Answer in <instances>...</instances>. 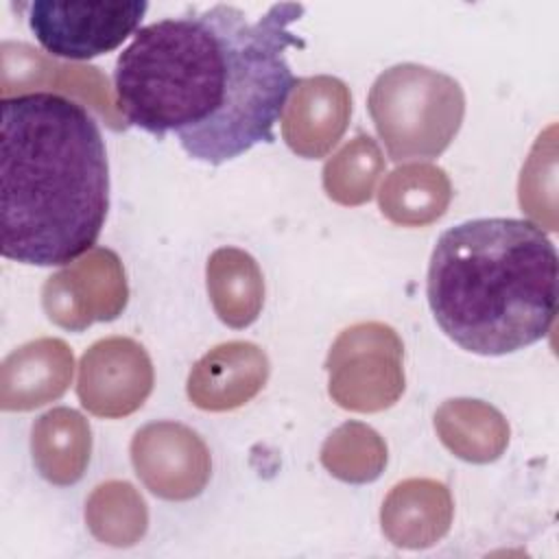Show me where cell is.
Listing matches in <instances>:
<instances>
[{
    "mask_svg": "<svg viewBox=\"0 0 559 559\" xmlns=\"http://www.w3.org/2000/svg\"><path fill=\"white\" fill-rule=\"evenodd\" d=\"M0 251L33 266L87 253L109 210V164L94 116L39 90L0 103Z\"/></svg>",
    "mask_w": 559,
    "mask_h": 559,
    "instance_id": "cell-2",
    "label": "cell"
},
{
    "mask_svg": "<svg viewBox=\"0 0 559 559\" xmlns=\"http://www.w3.org/2000/svg\"><path fill=\"white\" fill-rule=\"evenodd\" d=\"M269 373L264 354L251 343H227L203 356L190 378V400L207 411L234 408L258 393Z\"/></svg>",
    "mask_w": 559,
    "mask_h": 559,
    "instance_id": "cell-10",
    "label": "cell"
},
{
    "mask_svg": "<svg viewBox=\"0 0 559 559\" xmlns=\"http://www.w3.org/2000/svg\"><path fill=\"white\" fill-rule=\"evenodd\" d=\"M304 11L299 2H277L251 20L218 2L140 28L116 59L120 111L157 140L175 135L210 166L273 142L297 85L286 50L304 46L288 26Z\"/></svg>",
    "mask_w": 559,
    "mask_h": 559,
    "instance_id": "cell-1",
    "label": "cell"
},
{
    "mask_svg": "<svg viewBox=\"0 0 559 559\" xmlns=\"http://www.w3.org/2000/svg\"><path fill=\"white\" fill-rule=\"evenodd\" d=\"M33 459L50 483L79 480L90 459V428L83 417L70 408L46 413L33 428Z\"/></svg>",
    "mask_w": 559,
    "mask_h": 559,
    "instance_id": "cell-12",
    "label": "cell"
},
{
    "mask_svg": "<svg viewBox=\"0 0 559 559\" xmlns=\"http://www.w3.org/2000/svg\"><path fill=\"white\" fill-rule=\"evenodd\" d=\"M28 28L41 48L59 59L85 61L111 52L138 33L148 2H26Z\"/></svg>",
    "mask_w": 559,
    "mask_h": 559,
    "instance_id": "cell-5",
    "label": "cell"
},
{
    "mask_svg": "<svg viewBox=\"0 0 559 559\" xmlns=\"http://www.w3.org/2000/svg\"><path fill=\"white\" fill-rule=\"evenodd\" d=\"M349 111L345 83L332 76L301 79L295 85L293 103L282 114L284 138L295 153L321 157L345 131Z\"/></svg>",
    "mask_w": 559,
    "mask_h": 559,
    "instance_id": "cell-9",
    "label": "cell"
},
{
    "mask_svg": "<svg viewBox=\"0 0 559 559\" xmlns=\"http://www.w3.org/2000/svg\"><path fill=\"white\" fill-rule=\"evenodd\" d=\"M402 345L391 328L365 323L345 330L330 352V393L354 411L391 406L404 389L400 369Z\"/></svg>",
    "mask_w": 559,
    "mask_h": 559,
    "instance_id": "cell-6",
    "label": "cell"
},
{
    "mask_svg": "<svg viewBox=\"0 0 559 559\" xmlns=\"http://www.w3.org/2000/svg\"><path fill=\"white\" fill-rule=\"evenodd\" d=\"M251 255L238 249H218L207 264V288L218 317L234 325H249L262 304V282Z\"/></svg>",
    "mask_w": 559,
    "mask_h": 559,
    "instance_id": "cell-13",
    "label": "cell"
},
{
    "mask_svg": "<svg viewBox=\"0 0 559 559\" xmlns=\"http://www.w3.org/2000/svg\"><path fill=\"white\" fill-rule=\"evenodd\" d=\"M367 105L395 162L437 157L456 135L465 111L454 79L415 63L382 72L371 85Z\"/></svg>",
    "mask_w": 559,
    "mask_h": 559,
    "instance_id": "cell-4",
    "label": "cell"
},
{
    "mask_svg": "<svg viewBox=\"0 0 559 559\" xmlns=\"http://www.w3.org/2000/svg\"><path fill=\"white\" fill-rule=\"evenodd\" d=\"M188 432L179 424H151L133 439L131 452L138 476L162 498L197 496L207 478V452L199 437L177 452Z\"/></svg>",
    "mask_w": 559,
    "mask_h": 559,
    "instance_id": "cell-8",
    "label": "cell"
},
{
    "mask_svg": "<svg viewBox=\"0 0 559 559\" xmlns=\"http://www.w3.org/2000/svg\"><path fill=\"white\" fill-rule=\"evenodd\" d=\"M450 186L441 168L404 166L391 173L380 192V207L395 223L421 225L443 214Z\"/></svg>",
    "mask_w": 559,
    "mask_h": 559,
    "instance_id": "cell-14",
    "label": "cell"
},
{
    "mask_svg": "<svg viewBox=\"0 0 559 559\" xmlns=\"http://www.w3.org/2000/svg\"><path fill=\"white\" fill-rule=\"evenodd\" d=\"M428 306L459 347L504 356L542 341L557 314L559 260L526 218H474L445 229L430 255Z\"/></svg>",
    "mask_w": 559,
    "mask_h": 559,
    "instance_id": "cell-3",
    "label": "cell"
},
{
    "mask_svg": "<svg viewBox=\"0 0 559 559\" xmlns=\"http://www.w3.org/2000/svg\"><path fill=\"white\" fill-rule=\"evenodd\" d=\"M72 378V354L63 341L41 338L13 352L2 365V408L28 411L59 397Z\"/></svg>",
    "mask_w": 559,
    "mask_h": 559,
    "instance_id": "cell-11",
    "label": "cell"
},
{
    "mask_svg": "<svg viewBox=\"0 0 559 559\" xmlns=\"http://www.w3.org/2000/svg\"><path fill=\"white\" fill-rule=\"evenodd\" d=\"M382 170V159L378 146L365 138L358 135L356 142L347 144L332 162L325 166L323 183L332 199L341 203H362L371 197L373 183L358 177L356 173L376 175Z\"/></svg>",
    "mask_w": 559,
    "mask_h": 559,
    "instance_id": "cell-15",
    "label": "cell"
},
{
    "mask_svg": "<svg viewBox=\"0 0 559 559\" xmlns=\"http://www.w3.org/2000/svg\"><path fill=\"white\" fill-rule=\"evenodd\" d=\"M153 371L146 352L131 338H105L81 360L79 397L103 417H118L142 406L151 391Z\"/></svg>",
    "mask_w": 559,
    "mask_h": 559,
    "instance_id": "cell-7",
    "label": "cell"
}]
</instances>
